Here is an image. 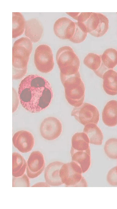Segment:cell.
I'll list each match as a JSON object with an SVG mask.
<instances>
[{
  "label": "cell",
  "mask_w": 117,
  "mask_h": 209,
  "mask_svg": "<svg viewBox=\"0 0 117 209\" xmlns=\"http://www.w3.org/2000/svg\"><path fill=\"white\" fill-rule=\"evenodd\" d=\"M23 107L32 113L41 112L50 105L53 94L49 82L43 77L28 75L20 82L18 91Z\"/></svg>",
  "instance_id": "cell-1"
},
{
  "label": "cell",
  "mask_w": 117,
  "mask_h": 209,
  "mask_svg": "<svg viewBox=\"0 0 117 209\" xmlns=\"http://www.w3.org/2000/svg\"><path fill=\"white\" fill-rule=\"evenodd\" d=\"M32 41L27 37H22L14 42L12 49V78L21 79L26 74L32 52Z\"/></svg>",
  "instance_id": "cell-2"
},
{
  "label": "cell",
  "mask_w": 117,
  "mask_h": 209,
  "mask_svg": "<svg viewBox=\"0 0 117 209\" xmlns=\"http://www.w3.org/2000/svg\"><path fill=\"white\" fill-rule=\"evenodd\" d=\"M60 78L68 102L74 107L81 105L85 99V88L80 73Z\"/></svg>",
  "instance_id": "cell-3"
},
{
  "label": "cell",
  "mask_w": 117,
  "mask_h": 209,
  "mask_svg": "<svg viewBox=\"0 0 117 209\" xmlns=\"http://www.w3.org/2000/svg\"><path fill=\"white\" fill-rule=\"evenodd\" d=\"M56 60L60 77L72 76L79 73L80 59L70 46H64L59 48L56 53Z\"/></svg>",
  "instance_id": "cell-4"
},
{
  "label": "cell",
  "mask_w": 117,
  "mask_h": 209,
  "mask_svg": "<svg viewBox=\"0 0 117 209\" xmlns=\"http://www.w3.org/2000/svg\"><path fill=\"white\" fill-rule=\"evenodd\" d=\"M34 63L40 72L47 73L51 72L55 65L54 58L51 47L46 44L38 45L34 54Z\"/></svg>",
  "instance_id": "cell-5"
},
{
  "label": "cell",
  "mask_w": 117,
  "mask_h": 209,
  "mask_svg": "<svg viewBox=\"0 0 117 209\" xmlns=\"http://www.w3.org/2000/svg\"><path fill=\"white\" fill-rule=\"evenodd\" d=\"M71 115L80 123L85 126L90 123L97 124L99 122L100 114L94 105L88 103H83L80 106L74 107Z\"/></svg>",
  "instance_id": "cell-6"
},
{
  "label": "cell",
  "mask_w": 117,
  "mask_h": 209,
  "mask_svg": "<svg viewBox=\"0 0 117 209\" xmlns=\"http://www.w3.org/2000/svg\"><path fill=\"white\" fill-rule=\"evenodd\" d=\"M82 23L88 33L97 37L104 35L109 28L108 18L103 14L99 12H91L88 19Z\"/></svg>",
  "instance_id": "cell-7"
},
{
  "label": "cell",
  "mask_w": 117,
  "mask_h": 209,
  "mask_svg": "<svg viewBox=\"0 0 117 209\" xmlns=\"http://www.w3.org/2000/svg\"><path fill=\"white\" fill-rule=\"evenodd\" d=\"M80 166L76 162L64 163L59 171V175L63 184L68 186L75 187L80 181L83 176Z\"/></svg>",
  "instance_id": "cell-8"
},
{
  "label": "cell",
  "mask_w": 117,
  "mask_h": 209,
  "mask_svg": "<svg viewBox=\"0 0 117 209\" xmlns=\"http://www.w3.org/2000/svg\"><path fill=\"white\" fill-rule=\"evenodd\" d=\"M40 132L44 139L52 140L58 138L62 131V125L56 118L49 117L44 119L41 123Z\"/></svg>",
  "instance_id": "cell-9"
},
{
  "label": "cell",
  "mask_w": 117,
  "mask_h": 209,
  "mask_svg": "<svg viewBox=\"0 0 117 209\" xmlns=\"http://www.w3.org/2000/svg\"><path fill=\"white\" fill-rule=\"evenodd\" d=\"M45 161L43 154L35 151L31 153L27 162L26 171L29 178L34 179L39 176L43 172Z\"/></svg>",
  "instance_id": "cell-10"
},
{
  "label": "cell",
  "mask_w": 117,
  "mask_h": 209,
  "mask_svg": "<svg viewBox=\"0 0 117 209\" xmlns=\"http://www.w3.org/2000/svg\"><path fill=\"white\" fill-rule=\"evenodd\" d=\"M76 27V22L63 17L55 21L54 30L55 35L59 38L70 40L73 36Z\"/></svg>",
  "instance_id": "cell-11"
},
{
  "label": "cell",
  "mask_w": 117,
  "mask_h": 209,
  "mask_svg": "<svg viewBox=\"0 0 117 209\" xmlns=\"http://www.w3.org/2000/svg\"><path fill=\"white\" fill-rule=\"evenodd\" d=\"M12 143L14 147L22 153L30 151L34 144V139L30 132L25 130L18 131L14 134Z\"/></svg>",
  "instance_id": "cell-12"
},
{
  "label": "cell",
  "mask_w": 117,
  "mask_h": 209,
  "mask_svg": "<svg viewBox=\"0 0 117 209\" xmlns=\"http://www.w3.org/2000/svg\"><path fill=\"white\" fill-rule=\"evenodd\" d=\"M64 164L60 161H55L50 163L45 168V180L50 186H58L63 184L60 176L59 171Z\"/></svg>",
  "instance_id": "cell-13"
},
{
  "label": "cell",
  "mask_w": 117,
  "mask_h": 209,
  "mask_svg": "<svg viewBox=\"0 0 117 209\" xmlns=\"http://www.w3.org/2000/svg\"><path fill=\"white\" fill-rule=\"evenodd\" d=\"M43 31L42 24L38 19L32 18L26 22L25 35L32 42L36 43L39 41L42 37Z\"/></svg>",
  "instance_id": "cell-14"
},
{
  "label": "cell",
  "mask_w": 117,
  "mask_h": 209,
  "mask_svg": "<svg viewBox=\"0 0 117 209\" xmlns=\"http://www.w3.org/2000/svg\"><path fill=\"white\" fill-rule=\"evenodd\" d=\"M102 119L104 124L109 127H114L117 124V101L114 100L108 101L102 113Z\"/></svg>",
  "instance_id": "cell-15"
},
{
  "label": "cell",
  "mask_w": 117,
  "mask_h": 209,
  "mask_svg": "<svg viewBox=\"0 0 117 209\" xmlns=\"http://www.w3.org/2000/svg\"><path fill=\"white\" fill-rule=\"evenodd\" d=\"M83 63L86 66L101 78L104 73L108 70L102 62L101 55L95 53L88 54L85 57Z\"/></svg>",
  "instance_id": "cell-16"
},
{
  "label": "cell",
  "mask_w": 117,
  "mask_h": 209,
  "mask_svg": "<svg viewBox=\"0 0 117 209\" xmlns=\"http://www.w3.org/2000/svg\"><path fill=\"white\" fill-rule=\"evenodd\" d=\"M103 87L105 92L110 96L117 94V72L113 69L106 71L103 75Z\"/></svg>",
  "instance_id": "cell-17"
},
{
  "label": "cell",
  "mask_w": 117,
  "mask_h": 209,
  "mask_svg": "<svg viewBox=\"0 0 117 209\" xmlns=\"http://www.w3.org/2000/svg\"><path fill=\"white\" fill-rule=\"evenodd\" d=\"M72 161L78 164L81 167L83 173L89 169L91 164V153L90 148L84 151L70 150Z\"/></svg>",
  "instance_id": "cell-18"
},
{
  "label": "cell",
  "mask_w": 117,
  "mask_h": 209,
  "mask_svg": "<svg viewBox=\"0 0 117 209\" xmlns=\"http://www.w3.org/2000/svg\"><path fill=\"white\" fill-rule=\"evenodd\" d=\"M83 132L88 136L90 143L97 145L102 144L103 134L97 124L90 123L85 126Z\"/></svg>",
  "instance_id": "cell-19"
},
{
  "label": "cell",
  "mask_w": 117,
  "mask_h": 209,
  "mask_svg": "<svg viewBox=\"0 0 117 209\" xmlns=\"http://www.w3.org/2000/svg\"><path fill=\"white\" fill-rule=\"evenodd\" d=\"M90 141L87 135L84 132H77L72 136L71 150L85 151L90 148Z\"/></svg>",
  "instance_id": "cell-20"
},
{
  "label": "cell",
  "mask_w": 117,
  "mask_h": 209,
  "mask_svg": "<svg viewBox=\"0 0 117 209\" xmlns=\"http://www.w3.org/2000/svg\"><path fill=\"white\" fill-rule=\"evenodd\" d=\"M27 163L23 157L17 152L12 154V175L14 177L20 176L25 172Z\"/></svg>",
  "instance_id": "cell-21"
},
{
  "label": "cell",
  "mask_w": 117,
  "mask_h": 209,
  "mask_svg": "<svg viewBox=\"0 0 117 209\" xmlns=\"http://www.w3.org/2000/svg\"><path fill=\"white\" fill-rule=\"evenodd\" d=\"M12 38H16L22 35L25 29L26 22L20 12H12Z\"/></svg>",
  "instance_id": "cell-22"
},
{
  "label": "cell",
  "mask_w": 117,
  "mask_h": 209,
  "mask_svg": "<svg viewBox=\"0 0 117 209\" xmlns=\"http://www.w3.org/2000/svg\"><path fill=\"white\" fill-rule=\"evenodd\" d=\"M101 56L102 62L107 69H113L117 66V51L115 49H106Z\"/></svg>",
  "instance_id": "cell-23"
},
{
  "label": "cell",
  "mask_w": 117,
  "mask_h": 209,
  "mask_svg": "<svg viewBox=\"0 0 117 209\" xmlns=\"http://www.w3.org/2000/svg\"><path fill=\"white\" fill-rule=\"evenodd\" d=\"M76 27L73 35L70 41L75 43H80L86 38L87 32L86 27L82 22H76Z\"/></svg>",
  "instance_id": "cell-24"
},
{
  "label": "cell",
  "mask_w": 117,
  "mask_h": 209,
  "mask_svg": "<svg viewBox=\"0 0 117 209\" xmlns=\"http://www.w3.org/2000/svg\"><path fill=\"white\" fill-rule=\"evenodd\" d=\"M104 150L107 156L112 159H115L117 155V139L112 138L105 142Z\"/></svg>",
  "instance_id": "cell-25"
},
{
  "label": "cell",
  "mask_w": 117,
  "mask_h": 209,
  "mask_svg": "<svg viewBox=\"0 0 117 209\" xmlns=\"http://www.w3.org/2000/svg\"><path fill=\"white\" fill-rule=\"evenodd\" d=\"M30 185L29 177L25 174L18 177H14L12 179L13 187H29Z\"/></svg>",
  "instance_id": "cell-26"
},
{
  "label": "cell",
  "mask_w": 117,
  "mask_h": 209,
  "mask_svg": "<svg viewBox=\"0 0 117 209\" xmlns=\"http://www.w3.org/2000/svg\"><path fill=\"white\" fill-rule=\"evenodd\" d=\"M66 13L77 21L83 23L89 17L91 12H67Z\"/></svg>",
  "instance_id": "cell-27"
},
{
  "label": "cell",
  "mask_w": 117,
  "mask_h": 209,
  "mask_svg": "<svg viewBox=\"0 0 117 209\" xmlns=\"http://www.w3.org/2000/svg\"><path fill=\"white\" fill-rule=\"evenodd\" d=\"M107 180L109 184L112 186H117V174L116 166L109 170L107 176Z\"/></svg>",
  "instance_id": "cell-28"
},
{
  "label": "cell",
  "mask_w": 117,
  "mask_h": 209,
  "mask_svg": "<svg viewBox=\"0 0 117 209\" xmlns=\"http://www.w3.org/2000/svg\"><path fill=\"white\" fill-rule=\"evenodd\" d=\"M18 105L19 101L16 92L15 90L13 89V112L16 110Z\"/></svg>",
  "instance_id": "cell-29"
},
{
  "label": "cell",
  "mask_w": 117,
  "mask_h": 209,
  "mask_svg": "<svg viewBox=\"0 0 117 209\" xmlns=\"http://www.w3.org/2000/svg\"><path fill=\"white\" fill-rule=\"evenodd\" d=\"M87 184L85 178L83 177L80 181L76 185L75 187H87Z\"/></svg>",
  "instance_id": "cell-30"
},
{
  "label": "cell",
  "mask_w": 117,
  "mask_h": 209,
  "mask_svg": "<svg viewBox=\"0 0 117 209\" xmlns=\"http://www.w3.org/2000/svg\"><path fill=\"white\" fill-rule=\"evenodd\" d=\"M51 186L49 185L46 182H39L37 183L32 186V187H50Z\"/></svg>",
  "instance_id": "cell-31"
},
{
  "label": "cell",
  "mask_w": 117,
  "mask_h": 209,
  "mask_svg": "<svg viewBox=\"0 0 117 209\" xmlns=\"http://www.w3.org/2000/svg\"><path fill=\"white\" fill-rule=\"evenodd\" d=\"M116 159H117V166H116V172H117V155Z\"/></svg>",
  "instance_id": "cell-32"
},
{
  "label": "cell",
  "mask_w": 117,
  "mask_h": 209,
  "mask_svg": "<svg viewBox=\"0 0 117 209\" xmlns=\"http://www.w3.org/2000/svg\"><path fill=\"white\" fill-rule=\"evenodd\" d=\"M116 13H117V12Z\"/></svg>",
  "instance_id": "cell-33"
},
{
  "label": "cell",
  "mask_w": 117,
  "mask_h": 209,
  "mask_svg": "<svg viewBox=\"0 0 117 209\" xmlns=\"http://www.w3.org/2000/svg\"></svg>",
  "instance_id": "cell-34"
}]
</instances>
